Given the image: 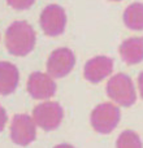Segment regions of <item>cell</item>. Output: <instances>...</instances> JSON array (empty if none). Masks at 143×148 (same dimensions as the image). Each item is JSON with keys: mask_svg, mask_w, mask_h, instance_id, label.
<instances>
[{"mask_svg": "<svg viewBox=\"0 0 143 148\" xmlns=\"http://www.w3.org/2000/svg\"><path fill=\"white\" fill-rule=\"evenodd\" d=\"M112 1H120V0H112Z\"/></svg>", "mask_w": 143, "mask_h": 148, "instance_id": "ac0fdd59", "label": "cell"}, {"mask_svg": "<svg viewBox=\"0 0 143 148\" xmlns=\"http://www.w3.org/2000/svg\"><path fill=\"white\" fill-rule=\"evenodd\" d=\"M107 94L113 101L122 107H130L137 100L133 81L130 79V77L122 73L116 74L108 81Z\"/></svg>", "mask_w": 143, "mask_h": 148, "instance_id": "7a4b0ae2", "label": "cell"}, {"mask_svg": "<svg viewBox=\"0 0 143 148\" xmlns=\"http://www.w3.org/2000/svg\"><path fill=\"white\" fill-rule=\"evenodd\" d=\"M121 113L116 105L111 103H103L98 105L91 113V125L98 133L109 134L120 122Z\"/></svg>", "mask_w": 143, "mask_h": 148, "instance_id": "3957f363", "label": "cell"}, {"mask_svg": "<svg viewBox=\"0 0 143 148\" xmlns=\"http://www.w3.org/2000/svg\"><path fill=\"white\" fill-rule=\"evenodd\" d=\"M36 136L35 122L28 114H16L10 125V138L18 146H28Z\"/></svg>", "mask_w": 143, "mask_h": 148, "instance_id": "52a82bcc", "label": "cell"}, {"mask_svg": "<svg viewBox=\"0 0 143 148\" xmlns=\"http://www.w3.org/2000/svg\"><path fill=\"white\" fill-rule=\"evenodd\" d=\"M28 91L34 99H48L56 92V83L48 74L35 72L29 77Z\"/></svg>", "mask_w": 143, "mask_h": 148, "instance_id": "ba28073f", "label": "cell"}, {"mask_svg": "<svg viewBox=\"0 0 143 148\" xmlns=\"http://www.w3.org/2000/svg\"><path fill=\"white\" fill-rule=\"evenodd\" d=\"M117 148H143L142 140L137 133L131 130H126L120 134L116 143Z\"/></svg>", "mask_w": 143, "mask_h": 148, "instance_id": "4fadbf2b", "label": "cell"}, {"mask_svg": "<svg viewBox=\"0 0 143 148\" xmlns=\"http://www.w3.org/2000/svg\"><path fill=\"white\" fill-rule=\"evenodd\" d=\"M7 1L14 9H26V8L31 7L35 0H7Z\"/></svg>", "mask_w": 143, "mask_h": 148, "instance_id": "5bb4252c", "label": "cell"}, {"mask_svg": "<svg viewBox=\"0 0 143 148\" xmlns=\"http://www.w3.org/2000/svg\"><path fill=\"white\" fill-rule=\"evenodd\" d=\"M20 79L17 66L12 62L0 61V95H9L16 90Z\"/></svg>", "mask_w": 143, "mask_h": 148, "instance_id": "30bf717a", "label": "cell"}, {"mask_svg": "<svg viewBox=\"0 0 143 148\" xmlns=\"http://www.w3.org/2000/svg\"><path fill=\"white\" fill-rule=\"evenodd\" d=\"M5 123H7V112H5V109L0 105V131H3Z\"/></svg>", "mask_w": 143, "mask_h": 148, "instance_id": "9a60e30c", "label": "cell"}, {"mask_svg": "<svg viewBox=\"0 0 143 148\" xmlns=\"http://www.w3.org/2000/svg\"><path fill=\"white\" fill-rule=\"evenodd\" d=\"M35 31L25 21H16L5 33V47L14 56H25L35 46Z\"/></svg>", "mask_w": 143, "mask_h": 148, "instance_id": "6da1fadb", "label": "cell"}, {"mask_svg": "<svg viewBox=\"0 0 143 148\" xmlns=\"http://www.w3.org/2000/svg\"><path fill=\"white\" fill-rule=\"evenodd\" d=\"M55 148H74V147L70 146V144H59V146H56Z\"/></svg>", "mask_w": 143, "mask_h": 148, "instance_id": "e0dca14e", "label": "cell"}, {"mask_svg": "<svg viewBox=\"0 0 143 148\" xmlns=\"http://www.w3.org/2000/svg\"><path fill=\"white\" fill-rule=\"evenodd\" d=\"M64 117L61 105L56 101H46L39 104L33 110V120L39 127L50 131L59 127Z\"/></svg>", "mask_w": 143, "mask_h": 148, "instance_id": "277c9868", "label": "cell"}, {"mask_svg": "<svg viewBox=\"0 0 143 148\" xmlns=\"http://www.w3.org/2000/svg\"><path fill=\"white\" fill-rule=\"evenodd\" d=\"M120 55L129 65L138 64L143 60V36L129 38L120 46Z\"/></svg>", "mask_w": 143, "mask_h": 148, "instance_id": "8fae6325", "label": "cell"}, {"mask_svg": "<svg viewBox=\"0 0 143 148\" xmlns=\"http://www.w3.org/2000/svg\"><path fill=\"white\" fill-rule=\"evenodd\" d=\"M124 22L131 30H143V4L133 3L124 12Z\"/></svg>", "mask_w": 143, "mask_h": 148, "instance_id": "7c38bea8", "label": "cell"}, {"mask_svg": "<svg viewBox=\"0 0 143 148\" xmlns=\"http://www.w3.org/2000/svg\"><path fill=\"white\" fill-rule=\"evenodd\" d=\"M138 87H139V92H141V96L143 97V72L139 74V77H138Z\"/></svg>", "mask_w": 143, "mask_h": 148, "instance_id": "2e32d148", "label": "cell"}, {"mask_svg": "<svg viewBox=\"0 0 143 148\" xmlns=\"http://www.w3.org/2000/svg\"><path fill=\"white\" fill-rule=\"evenodd\" d=\"M67 25V14L60 5L51 4L43 9L41 14V26L48 36H57L64 33Z\"/></svg>", "mask_w": 143, "mask_h": 148, "instance_id": "5b68a950", "label": "cell"}, {"mask_svg": "<svg viewBox=\"0 0 143 148\" xmlns=\"http://www.w3.org/2000/svg\"><path fill=\"white\" fill-rule=\"evenodd\" d=\"M113 70V60L107 56H96L89 60L85 65V78L92 83L103 81Z\"/></svg>", "mask_w": 143, "mask_h": 148, "instance_id": "9c48e42d", "label": "cell"}, {"mask_svg": "<svg viewBox=\"0 0 143 148\" xmlns=\"http://www.w3.org/2000/svg\"><path fill=\"white\" fill-rule=\"evenodd\" d=\"M76 64V56L69 48H57L47 60V72L54 78H63L69 74Z\"/></svg>", "mask_w": 143, "mask_h": 148, "instance_id": "8992f818", "label": "cell"}]
</instances>
